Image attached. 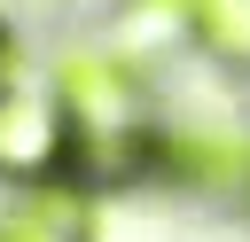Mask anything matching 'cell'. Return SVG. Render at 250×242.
Segmentation results:
<instances>
[{"instance_id":"cell-1","label":"cell","mask_w":250,"mask_h":242,"mask_svg":"<svg viewBox=\"0 0 250 242\" xmlns=\"http://www.w3.org/2000/svg\"><path fill=\"white\" fill-rule=\"evenodd\" d=\"M55 94H62V117H70V141H78V187L109 195L125 180H148L156 172V148H164V101L148 94V70L125 55V47H62L47 62Z\"/></svg>"},{"instance_id":"cell-2","label":"cell","mask_w":250,"mask_h":242,"mask_svg":"<svg viewBox=\"0 0 250 242\" xmlns=\"http://www.w3.org/2000/svg\"><path fill=\"white\" fill-rule=\"evenodd\" d=\"M0 180L16 195L31 187H62L78 180V141H70V117H62V94L39 62H23L8 47L0 62Z\"/></svg>"},{"instance_id":"cell-3","label":"cell","mask_w":250,"mask_h":242,"mask_svg":"<svg viewBox=\"0 0 250 242\" xmlns=\"http://www.w3.org/2000/svg\"><path fill=\"white\" fill-rule=\"evenodd\" d=\"M94 187L62 180V187H31L0 211V242H94Z\"/></svg>"},{"instance_id":"cell-4","label":"cell","mask_w":250,"mask_h":242,"mask_svg":"<svg viewBox=\"0 0 250 242\" xmlns=\"http://www.w3.org/2000/svg\"><path fill=\"white\" fill-rule=\"evenodd\" d=\"M164 8L188 23V39L203 47V62L250 78V0H164Z\"/></svg>"},{"instance_id":"cell-5","label":"cell","mask_w":250,"mask_h":242,"mask_svg":"<svg viewBox=\"0 0 250 242\" xmlns=\"http://www.w3.org/2000/svg\"><path fill=\"white\" fill-rule=\"evenodd\" d=\"M8 47H16V39H8V23H0V62H8Z\"/></svg>"}]
</instances>
